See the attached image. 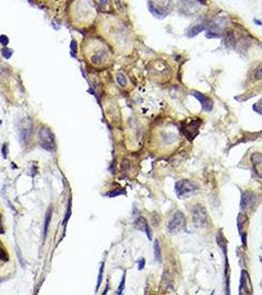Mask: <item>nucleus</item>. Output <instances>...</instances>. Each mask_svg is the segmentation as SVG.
I'll return each instance as SVG.
<instances>
[{
  "instance_id": "nucleus-1",
  "label": "nucleus",
  "mask_w": 262,
  "mask_h": 295,
  "mask_svg": "<svg viewBox=\"0 0 262 295\" xmlns=\"http://www.w3.org/2000/svg\"><path fill=\"white\" fill-rule=\"evenodd\" d=\"M95 6L91 0H77L76 4L74 5L73 15L77 22L88 24L93 20V18H95Z\"/></svg>"
},
{
  "instance_id": "nucleus-2",
  "label": "nucleus",
  "mask_w": 262,
  "mask_h": 295,
  "mask_svg": "<svg viewBox=\"0 0 262 295\" xmlns=\"http://www.w3.org/2000/svg\"><path fill=\"white\" fill-rule=\"evenodd\" d=\"M39 145L44 150L48 152L55 151V138L54 134L46 126H42L39 131Z\"/></svg>"
},
{
  "instance_id": "nucleus-3",
  "label": "nucleus",
  "mask_w": 262,
  "mask_h": 295,
  "mask_svg": "<svg viewBox=\"0 0 262 295\" xmlns=\"http://www.w3.org/2000/svg\"><path fill=\"white\" fill-rule=\"evenodd\" d=\"M186 229V218L182 212L173 213L170 222L168 224V230L172 234H177L185 231Z\"/></svg>"
},
{
  "instance_id": "nucleus-4",
  "label": "nucleus",
  "mask_w": 262,
  "mask_h": 295,
  "mask_svg": "<svg viewBox=\"0 0 262 295\" xmlns=\"http://www.w3.org/2000/svg\"><path fill=\"white\" fill-rule=\"evenodd\" d=\"M198 189L199 188L196 184L191 182L190 180H187V179L179 180L176 183V185H174V190H176V193H177L178 198L186 197L189 194L196 192Z\"/></svg>"
},
{
  "instance_id": "nucleus-5",
  "label": "nucleus",
  "mask_w": 262,
  "mask_h": 295,
  "mask_svg": "<svg viewBox=\"0 0 262 295\" xmlns=\"http://www.w3.org/2000/svg\"><path fill=\"white\" fill-rule=\"evenodd\" d=\"M192 221L195 227H203L207 224V211L203 206L197 204L192 208Z\"/></svg>"
},
{
  "instance_id": "nucleus-6",
  "label": "nucleus",
  "mask_w": 262,
  "mask_h": 295,
  "mask_svg": "<svg viewBox=\"0 0 262 295\" xmlns=\"http://www.w3.org/2000/svg\"><path fill=\"white\" fill-rule=\"evenodd\" d=\"M89 56H90V61L93 65H100V64H103V63L107 60L108 56V52L107 48L103 47V46L95 45L90 49Z\"/></svg>"
},
{
  "instance_id": "nucleus-7",
  "label": "nucleus",
  "mask_w": 262,
  "mask_h": 295,
  "mask_svg": "<svg viewBox=\"0 0 262 295\" xmlns=\"http://www.w3.org/2000/svg\"><path fill=\"white\" fill-rule=\"evenodd\" d=\"M200 125H201V120L200 119L191 120L188 124L182 126V133L189 141H193L194 139L196 138V136L198 135Z\"/></svg>"
},
{
  "instance_id": "nucleus-8",
  "label": "nucleus",
  "mask_w": 262,
  "mask_h": 295,
  "mask_svg": "<svg viewBox=\"0 0 262 295\" xmlns=\"http://www.w3.org/2000/svg\"><path fill=\"white\" fill-rule=\"evenodd\" d=\"M179 9L183 14L193 15L200 10V3L196 0H179Z\"/></svg>"
},
{
  "instance_id": "nucleus-9",
  "label": "nucleus",
  "mask_w": 262,
  "mask_h": 295,
  "mask_svg": "<svg viewBox=\"0 0 262 295\" xmlns=\"http://www.w3.org/2000/svg\"><path fill=\"white\" fill-rule=\"evenodd\" d=\"M252 293V284L250 281L248 273L246 270L241 271V282H240V294H251Z\"/></svg>"
},
{
  "instance_id": "nucleus-10",
  "label": "nucleus",
  "mask_w": 262,
  "mask_h": 295,
  "mask_svg": "<svg viewBox=\"0 0 262 295\" xmlns=\"http://www.w3.org/2000/svg\"><path fill=\"white\" fill-rule=\"evenodd\" d=\"M191 95L199 101V102L201 103L202 108H203V110H204V111H208L209 112V111H211L213 109V101L208 96H206L203 94H201V92H196V91L192 92Z\"/></svg>"
},
{
  "instance_id": "nucleus-11",
  "label": "nucleus",
  "mask_w": 262,
  "mask_h": 295,
  "mask_svg": "<svg viewBox=\"0 0 262 295\" xmlns=\"http://www.w3.org/2000/svg\"><path fill=\"white\" fill-rule=\"evenodd\" d=\"M255 203V195L252 192H244L241 195V210H249L254 206Z\"/></svg>"
},
{
  "instance_id": "nucleus-12",
  "label": "nucleus",
  "mask_w": 262,
  "mask_h": 295,
  "mask_svg": "<svg viewBox=\"0 0 262 295\" xmlns=\"http://www.w3.org/2000/svg\"><path fill=\"white\" fill-rule=\"evenodd\" d=\"M246 222H247V216L244 215V213H242V212L238 213V216H237V228H238V232H240L243 246H246V232H244L242 229H243L244 225H246Z\"/></svg>"
},
{
  "instance_id": "nucleus-13",
  "label": "nucleus",
  "mask_w": 262,
  "mask_h": 295,
  "mask_svg": "<svg viewBox=\"0 0 262 295\" xmlns=\"http://www.w3.org/2000/svg\"><path fill=\"white\" fill-rule=\"evenodd\" d=\"M134 225H135L136 229L141 230V231H143V232L146 233L149 240L152 239V232H151V228L148 224V221H146V218H144L142 217H138L134 222Z\"/></svg>"
},
{
  "instance_id": "nucleus-14",
  "label": "nucleus",
  "mask_w": 262,
  "mask_h": 295,
  "mask_svg": "<svg viewBox=\"0 0 262 295\" xmlns=\"http://www.w3.org/2000/svg\"><path fill=\"white\" fill-rule=\"evenodd\" d=\"M251 161L255 173L258 176L262 177V154L255 153L251 155Z\"/></svg>"
},
{
  "instance_id": "nucleus-15",
  "label": "nucleus",
  "mask_w": 262,
  "mask_h": 295,
  "mask_svg": "<svg viewBox=\"0 0 262 295\" xmlns=\"http://www.w3.org/2000/svg\"><path fill=\"white\" fill-rule=\"evenodd\" d=\"M38 1H39L46 8L56 11L63 6L65 0H38Z\"/></svg>"
},
{
  "instance_id": "nucleus-16",
  "label": "nucleus",
  "mask_w": 262,
  "mask_h": 295,
  "mask_svg": "<svg viewBox=\"0 0 262 295\" xmlns=\"http://www.w3.org/2000/svg\"><path fill=\"white\" fill-rule=\"evenodd\" d=\"M206 29V26L204 24H197L192 27L188 31V37L189 38H194L197 34H199L201 32H203Z\"/></svg>"
},
{
  "instance_id": "nucleus-17",
  "label": "nucleus",
  "mask_w": 262,
  "mask_h": 295,
  "mask_svg": "<svg viewBox=\"0 0 262 295\" xmlns=\"http://www.w3.org/2000/svg\"><path fill=\"white\" fill-rule=\"evenodd\" d=\"M51 217H52V209L51 207L48 208V212L45 213V218H44V239H45L46 234H48V230L49 227V223L51 221Z\"/></svg>"
},
{
  "instance_id": "nucleus-18",
  "label": "nucleus",
  "mask_w": 262,
  "mask_h": 295,
  "mask_svg": "<svg viewBox=\"0 0 262 295\" xmlns=\"http://www.w3.org/2000/svg\"><path fill=\"white\" fill-rule=\"evenodd\" d=\"M236 42H237V40H236L234 34H228L225 37L224 43L228 48H234L236 46Z\"/></svg>"
},
{
  "instance_id": "nucleus-19",
  "label": "nucleus",
  "mask_w": 262,
  "mask_h": 295,
  "mask_svg": "<svg viewBox=\"0 0 262 295\" xmlns=\"http://www.w3.org/2000/svg\"><path fill=\"white\" fill-rule=\"evenodd\" d=\"M0 260L3 262H7L9 260V257H8V254H7V251L5 249L4 245L2 244L1 240H0Z\"/></svg>"
},
{
  "instance_id": "nucleus-20",
  "label": "nucleus",
  "mask_w": 262,
  "mask_h": 295,
  "mask_svg": "<svg viewBox=\"0 0 262 295\" xmlns=\"http://www.w3.org/2000/svg\"><path fill=\"white\" fill-rule=\"evenodd\" d=\"M154 250H155V258L158 262H161L162 255H161V247L158 240H155L154 242Z\"/></svg>"
},
{
  "instance_id": "nucleus-21",
  "label": "nucleus",
  "mask_w": 262,
  "mask_h": 295,
  "mask_svg": "<svg viewBox=\"0 0 262 295\" xmlns=\"http://www.w3.org/2000/svg\"><path fill=\"white\" fill-rule=\"evenodd\" d=\"M103 269H104V262L102 263L101 268H100V271H99V275H98V282H97V287H96V292L99 290V288L101 286V283L103 280Z\"/></svg>"
},
{
  "instance_id": "nucleus-22",
  "label": "nucleus",
  "mask_w": 262,
  "mask_h": 295,
  "mask_svg": "<svg viewBox=\"0 0 262 295\" xmlns=\"http://www.w3.org/2000/svg\"><path fill=\"white\" fill-rule=\"evenodd\" d=\"M116 82L118 83V85L120 86V87H122V88H124V87H126V84H127V80H126V78H125V76L122 73H118L117 75H116Z\"/></svg>"
},
{
  "instance_id": "nucleus-23",
  "label": "nucleus",
  "mask_w": 262,
  "mask_h": 295,
  "mask_svg": "<svg viewBox=\"0 0 262 295\" xmlns=\"http://www.w3.org/2000/svg\"><path fill=\"white\" fill-rule=\"evenodd\" d=\"M70 216H71V198L69 199L68 208L66 210V215H65V217H64V221H63V226H66V223L68 221V219L70 218Z\"/></svg>"
},
{
  "instance_id": "nucleus-24",
  "label": "nucleus",
  "mask_w": 262,
  "mask_h": 295,
  "mask_svg": "<svg viewBox=\"0 0 262 295\" xmlns=\"http://www.w3.org/2000/svg\"><path fill=\"white\" fill-rule=\"evenodd\" d=\"M252 107H253V110L255 112H257V113L262 115V98H261V100H259L256 103H254Z\"/></svg>"
},
{
  "instance_id": "nucleus-25",
  "label": "nucleus",
  "mask_w": 262,
  "mask_h": 295,
  "mask_svg": "<svg viewBox=\"0 0 262 295\" xmlns=\"http://www.w3.org/2000/svg\"><path fill=\"white\" fill-rule=\"evenodd\" d=\"M12 53H13V51L11 49H9L8 47H4V48L1 49V54L5 57V58H10L11 55H12Z\"/></svg>"
},
{
  "instance_id": "nucleus-26",
  "label": "nucleus",
  "mask_w": 262,
  "mask_h": 295,
  "mask_svg": "<svg viewBox=\"0 0 262 295\" xmlns=\"http://www.w3.org/2000/svg\"><path fill=\"white\" fill-rule=\"evenodd\" d=\"M124 285H125V273L123 274V276H122V279L120 281V284H119V287L117 289V292H116V294L120 295L122 293V291H123V289H124Z\"/></svg>"
},
{
  "instance_id": "nucleus-27",
  "label": "nucleus",
  "mask_w": 262,
  "mask_h": 295,
  "mask_svg": "<svg viewBox=\"0 0 262 295\" xmlns=\"http://www.w3.org/2000/svg\"><path fill=\"white\" fill-rule=\"evenodd\" d=\"M206 37L208 38H220L221 37V34L219 33H216V32H213L211 30H208L206 32Z\"/></svg>"
},
{
  "instance_id": "nucleus-28",
  "label": "nucleus",
  "mask_w": 262,
  "mask_h": 295,
  "mask_svg": "<svg viewBox=\"0 0 262 295\" xmlns=\"http://www.w3.org/2000/svg\"><path fill=\"white\" fill-rule=\"evenodd\" d=\"M254 76H255V78L257 79V80L262 79V64H261V65H260L257 69H256Z\"/></svg>"
},
{
  "instance_id": "nucleus-29",
  "label": "nucleus",
  "mask_w": 262,
  "mask_h": 295,
  "mask_svg": "<svg viewBox=\"0 0 262 295\" xmlns=\"http://www.w3.org/2000/svg\"><path fill=\"white\" fill-rule=\"evenodd\" d=\"M0 42H1L3 45L8 44V42H9L8 38H7L6 36H4V34H2V36H0Z\"/></svg>"
},
{
  "instance_id": "nucleus-30",
  "label": "nucleus",
  "mask_w": 262,
  "mask_h": 295,
  "mask_svg": "<svg viewBox=\"0 0 262 295\" xmlns=\"http://www.w3.org/2000/svg\"><path fill=\"white\" fill-rule=\"evenodd\" d=\"M121 194H124V192H121V191H117L115 190L113 192H110V193H108L107 196H109V197H115V196H118V195H121Z\"/></svg>"
},
{
  "instance_id": "nucleus-31",
  "label": "nucleus",
  "mask_w": 262,
  "mask_h": 295,
  "mask_svg": "<svg viewBox=\"0 0 262 295\" xmlns=\"http://www.w3.org/2000/svg\"><path fill=\"white\" fill-rule=\"evenodd\" d=\"M144 267H145V259H144V258H141V259L138 261V269L141 270L144 269Z\"/></svg>"
},
{
  "instance_id": "nucleus-32",
  "label": "nucleus",
  "mask_w": 262,
  "mask_h": 295,
  "mask_svg": "<svg viewBox=\"0 0 262 295\" xmlns=\"http://www.w3.org/2000/svg\"><path fill=\"white\" fill-rule=\"evenodd\" d=\"M2 155H3V159H7V145L6 144H4L2 147Z\"/></svg>"
},
{
  "instance_id": "nucleus-33",
  "label": "nucleus",
  "mask_w": 262,
  "mask_h": 295,
  "mask_svg": "<svg viewBox=\"0 0 262 295\" xmlns=\"http://www.w3.org/2000/svg\"><path fill=\"white\" fill-rule=\"evenodd\" d=\"M70 49L73 54L76 53V42H75V40H72V42L70 44Z\"/></svg>"
},
{
  "instance_id": "nucleus-34",
  "label": "nucleus",
  "mask_w": 262,
  "mask_h": 295,
  "mask_svg": "<svg viewBox=\"0 0 262 295\" xmlns=\"http://www.w3.org/2000/svg\"><path fill=\"white\" fill-rule=\"evenodd\" d=\"M16 249H17V255H18V257H19L20 264H21L22 267H24V264H23V259H22V257H21V251H20V249H19V247L17 246V247H16Z\"/></svg>"
},
{
  "instance_id": "nucleus-35",
  "label": "nucleus",
  "mask_w": 262,
  "mask_h": 295,
  "mask_svg": "<svg viewBox=\"0 0 262 295\" xmlns=\"http://www.w3.org/2000/svg\"><path fill=\"white\" fill-rule=\"evenodd\" d=\"M5 232L4 227H3V221H2V217L1 215H0V234H3Z\"/></svg>"
},
{
  "instance_id": "nucleus-36",
  "label": "nucleus",
  "mask_w": 262,
  "mask_h": 295,
  "mask_svg": "<svg viewBox=\"0 0 262 295\" xmlns=\"http://www.w3.org/2000/svg\"><path fill=\"white\" fill-rule=\"evenodd\" d=\"M100 4H101V6H102V7L107 6V4H108V0H100Z\"/></svg>"
},
{
  "instance_id": "nucleus-37",
  "label": "nucleus",
  "mask_w": 262,
  "mask_h": 295,
  "mask_svg": "<svg viewBox=\"0 0 262 295\" xmlns=\"http://www.w3.org/2000/svg\"><path fill=\"white\" fill-rule=\"evenodd\" d=\"M115 1V4L117 5V7L119 8V9H121L122 8V6H121V2H120V0H114Z\"/></svg>"
},
{
  "instance_id": "nucleus-38",
  "label": "nucleus",
  "mask_w": 262,
  "mask_h": 295,
  "mask_svg": "<svg viewBox=\"0 0 262 295\" xmlns=\"http://www.w3.org/2000/svg\"><path fill=\"white\" fill-rule=\"evenodd\" d=\"M108 283L107 284V286H106V289H104V291H103V294H107V292H108Z\"/></svg>"
},
{
  "instance_id": "nucleus-39",
  "label": "nucleus",
  "mask_w": 262,
  "mask_h": 295,
  "mask_svg": "<svg viewBox=\"0 0 262 295\" xmlns=\"http://www.w3.org/2000/svg\"><path fill=\"white\" fill-rule=\"evenodd\" d=\"M254 22H255V23H258L257 25H259V26H262V22H260V21H258V20H254Z\"/></svg>"
}]
</instances>
